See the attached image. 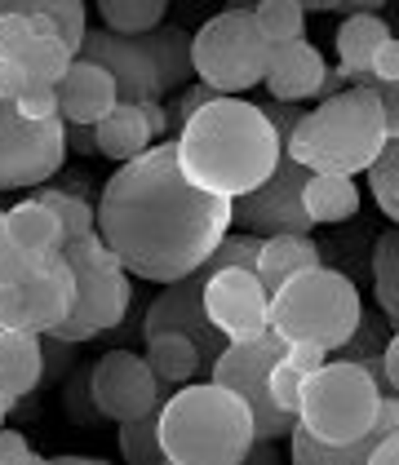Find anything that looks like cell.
Here are the masks:
<instances>
[{"label": "cell", "instance_id": "38", "mask_svg": "<svg viewBox=\"0 0 399 465\" xmlns=\"http://www.w3.org/2000/svg\"><path fill=\"white\" fill-rule=\"evenodd\" d=\"M14 111H18L23 120H58V89L27 84V89L14 98Z\"/></svg>", "mask_w": 399, "mask_h": 465}, {"label": "cell", "instance_id": "25", "mask_svg": "<svg viewBox=\"0 0 399 465\" xmlns=\"http://www.w3.org/2000/svg\"><path fill=\"white\" fill-rule=\"evenodd\" d=\"M89 134H94V151L107 155V160H120V164L138 160L143 151L155 146L151 134H146V120L138 115V107H115L111 115H103Z\"/></svg>", "mask_w": 399, "mask_h": 465}, {"label": "cell", "instance_id": "48", "mask_svg": "<svg viewBox=\"0 0 399 465\" xmlns=\"http://www.w3.org/2000/svg\"><path fill=\"white\" fill-rule=\"evenodd\" d=\"M45 465H107L98 457H45Z\"/></svg>", "mask_w": 399, "mask_h": 465}, {"label": "cell", "instance_id": "32", "mask_svg": "<svg viewBox=\"0 0 399 465\" xmlns=\"http://www.w3.org/2000/svg\"><path fill=\"white\" fill-rule=\"evenodd\" d=\"M382 315H373V311H360V323H355V332H351V341L342 346V359L346 363H360L373 372V381H377V359H382V346L395 337L391 328H382Z\"/></svg>", "mask_w": 399, "mask_h": 465}, {"label": "cell", "instance_id": "36", "mask_svg": "<svg viewBox=\"0 0 399 465\" xmlns=\"http://www.w3.org/2000/svg\"><path fill=\"white\" fill-rule=\"evenodd\" d=\"M63 412L72 417L75 426H98V408H94V394H89V363H80L67 372L63 381Z\"/></svg>", "mask_w": 399, "mask_h": 465}, {"label": "cell", "instance_id": "41", "mask_svg": "<svg viewBox=\"0 0 399 465\" xmlns=\"http://www.w3.org/2000/svg\"><path fill=\"white\" fill-rule=\"evenodd\" d=\"M280 359H284L289 368H297L302 377H315V372L328 363L324 351H315V346H306V341H284V355Z\"/></svg>", "mask_w": 399, "mask_h": 465}, {"label": "cell", "instance_id": "2", "mask_svg": "<svg viewBox=\"0 0 399 465\" xmlns=\"http://www.w3.org/2000/svg\"><path fill=\"white\" fill-rule=\"evenodd\" d=\"M178 169L204 195L244 200L280 164V134L249 98H218L178 129Z\"/></svg>", "mask_w": 399, "mask_h": 465}, {"label": "cell", "instance_id": "26", "mask_svg": "<svg viewBox=\"0 0 399 465\" xmlns=\"http://www.w3.org/2000/svg\"><path fill=\"white\" fill-rule=\"evenodd\" d=\"M382 443V434H364L360 443H320L311 439L302 426L289 430V452H293V465H368V452Z\"/></svg>", "mask_w": 399, "mask_h": 465}, {"label": "cell", "instance_id": "6", "mask_svg": "<svg viewBox=\"0 0 399 465\" xmlns=\"http://www.w3.org/2000/svg\"><path fill=\"white\" fill-rule=\"evenodd\" d=\"M360 284L337 266H311L293 275L266 302V328L280 341H306L315 351H342L360 323Z\"/></svg>", "mask_w": 399, "mask_h": 465}, {"label": "cell", "instance_id": "10", "mask_svg": "<svg viewBox=\"0 0 399 465\" xmlns=\"http://www.w3.org/2000/svg\"><path fill=\"white\" fill-rule=\"evenodd\" d=\"M280 355H284V341L266 328L254 341H231V346L214 359V368H209V381L222 386L226 394H235V399L249 408V417H254V443L289 439V430L297 426L293 417H284V412L271 403V394H266V372H271V363Z\"/></svg>", "mask_w": 399, "mask_h": 465}, {"label": "cell", "instance_id": "16", "mask_svg": "<svg viewBox=\"0 0 399 465\" xmlns=\"http://www.w3.org/2000/svg\"><path fill=\"white\" fill-rule=\"evenodd\" d=\"M266 288L254 271H214L204 280V320L222 341H254L266 332Z\"/></svg>", "mask_w": 399, "mask_h": 465}, {"label": "cell", "instance_id": "9", "mask_svg": "<svg viewBox=\"0 0 399 465\" xmlns=\"http://www.w3.org/2000/svg\"><path fill=\"white\" fill-rule=\"evenodd\" d=\"M377 381L373 372L346 359H328L315 377H306L297 399V426L320 443H360L377 417Z\"/></svg>", "mask_w": 399, "mask_h": 465}, {"label": "cell", "instance_id": "42", "mask_svg": "<svg viewBox=\"0 0 399 465\" xmlns=\"http://www.w3.org/2000/svg\"><path fill=\"white\" fill-rule=\"evenodd\" d=\"M368 75L377 80V84H399V40L391 36L377 54H373V63H368Z\"/></svg>", "mask_w": 399, "mask_h": 465}, {"label": "cell", "instance_id": "20", "mask_svg": "<svg viewBox=\"0 0 399 465\" xmlns=\"http://www.w3.org/2000/svg\"><path fill=\"white\" fill-rule=\"evenodd\" d=\"M311 266H324L320 262V244L311 235H271V240L257 244L254 275H257V284L266 288V297H271V292H280V288L289 284L293 275H302Z\"/></svg>", "mask_w": 399, "mask_h": 465}, {"label": "cell", "instance_id": "5", "mask_svg": "<svg viewBox=\"0 0 399 465\" xmlns=\"http://www.w3.org/2000/svg\"><path fill=\"white\" fill-rule=\"evenodd\" d=\"M80 63H94L111 75L120 107L160 103L165 94H182L191 80V32L178 23H160L146 36H111L89 23L85 45L75 54Z\"/></svg>", "mask_w": 399, "mask_h": 465}, {"label": "cell", "instance_id": "37", "mask_svg": "<svg viewBox=\"0 0 399 465\" xmlns=\"http://www.w3.org/2000/svg\"><path fill=\"white\" fill-rule=\"evenodd\" d=\"M302 386H306V377H302L297 368H289L284 359H275V363H271V372H266V394H271V403H275L284 417H293V421H297V399H302Z\"/></svg>", "mask_w": 399, "mask_h": 465}, {"label": "cell", "instance_id": "30", "mask_svg": "<svg viewBox=\"0 0 399 465\" xmlns=\"http://www.w3.org/2000/svg\"><path fill=\"white\" fill-rule=\"evenodd\" d=\"M254 23L271 49L289 45V40H306V5L302 0H262L254 5Z\"/></svg>", "mask_w": 399, "mask_h": 465}, {"label": "cell", "instance_id": "28", "mask_svg": "<svg viewBox=\"0 0 399 465\" xmlns=\"http://www.w3.org/2000/svg\"><path fill=\"white\" fill-rule=\"evenodd\" d=\"M103 14V32L111 36H146L165 23L169 5L165 0H98Z\"/></svg>", "mask_w": 399, "mask_h": 465}, {"label": "cell", "instance_id": "13", "mask_svg": "<svg viewBox=\"0 0 399 465\" xmlns=\"http://www.w3.org/2000/svg\"><path fill=\"white\" fill-rule=\"evenodd\" d=\"M306 169L293 164L280 146V164L271 169V178L244 200L231 204V226H240L254 240H271V235H311V222L302 213V186H306Z\"/></svg>", "mask_w": 399, "mask_h": 465}, {"label": "cell", "instance_id": "46", "mask_svg": "<svg viewBox=\"0 0 399 465\" xmlns=\"http://www.w3.org/2000/svg\"><path fill=\"white\" fill-rule=\"evenodd\" d=\"M94 155V134L80 129V124H67V155Z\"/></svg>", "mask_w": 399, "mask_h": 465}, {"label": "cell", "instance_id": "44", "mask_svg": "<svg viewBox=\"0 0 399 465\" xmlns=\"http://www.w3.org/2000/svg\"><path fill=\"white\" fill-rule=\"evenodd\" d=\"M27 84H32V80L23 75V67H18L14 58H0V103H14Z\"/></svg>", "mask_w": 399, "mask_h": 465}, {"label": "cell", "instance_id": "29", "mask_svg": "<svg viewBox=\"0 0 399 465\" xmlns=\"http://www.w3.org/2000/svg\"><path fill=\"white\" fill-rule=\"evenodd\" d=\"M373 284H377L382 320L395 332L399 323V235L395 231H382L377 244H373Z\"/></svg>", "mask_w": 399, "mask_h": 465}, {"label": "cell", "instance_id": "34", "mask_svg": "<svg viewBox=\"0 0 399 465\" xmlns=\"http://www.w3.org/2000/svg\"><path fill=\"white\" fill-rule=\"evenodd\" d=\"M120 457H125V465H160L165 461V457H160V439H155V412L120 426Z\"/></svg>", "mask_w": 399, "mask_h": 465}, {"label": "cell", "instance_id": "49", "mask_svg": "<svg viewBox=\"0 0 399 465\" xmlns=\"http://www.w3.org/2000/svg\"><path fill=\"white\" fill-rule=\"evenodd\" d=\"M9 412H14V403H9V399L0 394V430H5V417H9Z\"/></svg>", "mask_w": 399, "mask_h": 465}, {"label": "cell", "instance_id": "24", "mask_svg": "<svg viewBox=\"0 0 399 465\" xmlns=\"http://www.w3.org/2000/svg\"><path fill=\"white\" fill-rule=\"evenodd\" d=\"M302 213L311 226H337L346 217L360 213V186L355 178H328V173H311L302 186Z\"/></svg>", "mask_w": 399, "mask_h": 465}, {"label": "cell", "instance_id": "7", "mask_svg": "<svg viewBox=\"0 0 399 465\" xmlns=\"http://www.w3.org/2000/svg\"><path fill=\"white\" fill-rule=\"evenodd\" d=\"M63 262H67V271H72V280H75V306L49 337L54 341H67V346H80V341H89L98 332L125 328L129 302H134V280L125 275V266L98 240V231L85 235V240L63 244Z\"/></svg>", "mask_w": 399, "mask_h": 465}, {"label": "cell", "instance_id": "17", "mask_svg": "<svg viewBox=\"0 0 399 465\" xmlns=\"http://www.w3.org/2000/svg\"><path fill=\"white\" fill-rule=\"evenodd\" d=\"M324 72H328L324 54H320L311 40H289V45H275V49H271L262 84H266L271 103L302 107V103H320Z\"/></svg>", "mask_w": 399, "mask_h": 465}, {"label": "cell", "instance_id": "27", "mask_svg": "<svg viewBox=\"0 0 399 465\" xmlns=\"http://www.w3.org/2000/svg\"><path fill=\"white\" fill-rule=\"evenodd\" d=\"M14 63L23 67V75H27L32 84H49V89H58V80L67 75V67L75 63V54L63 45V40H54V36H32L18 54H14Z\"/></svg>", "mask_w": 399, "mask_h": 465}, {"label": "cell", "instance_id": "50", "mask_svg": "<svg viewBox=\"0 0 399 465\" xmlns=\"http://www.w3.org/2000/svg\"><path fill=\"white\" fill-rule=\"evenodd\" d=\"M160 465H169V461H160Z\"/></svg>", "mask_w": 399, "mask_h": 465}, {"label": "cell", "instance_id": "33", "mask_svg": "<svg viewBox=\"0 0 399 465\" xmlns=\"http://www.w3.org/2000/svg\"><path fill=\"white\" fill-rule=\"evenodd\" d=\"M368 173V186H373V200L386 222H399V143H386L382 155L364 169Z\"/></svg>", "mask_w": 399, "mask_h": 465}, {"label": "cell", "instance_id": "23", "mask_svg": "<svg viewBox=\"0 0 399 465\" xmlns=\"http://www.w3.org/2000/svg\"><path fill=\"white\" fill-rule=\"evenodd\" d=\"M32 391H40V337L0 332V394L18 403Z\"/></svg>", "mask_w": 399, "mask_h": 465}, {"label": "cell", "instance_id": "31", "mask_svg": "<svg viewBox=\"0 0 399 465\" xmlns=\"http://www.w3.org/2000/svg\"><path fill=\"white\" fill-rule=\"evenodd\" d=\"M27 200H36L40 209H49V213L58 217V226H63V244L94 235V204H89V200L67 195V191H58V186H36Z\"/></svg>", "mask_w": 399, "mask_h": 465}, {"label": "cell", "instance_id": "22", "mask_svg": "<svg viewBox=\"0 0 399 465\" xmlns=\"http://www.w3.org/2000/svg\"><path fill=\"white\" fill-rule=\"evenodd\" d=\"M5 235H9L14 249L27 252V257H54V252H63V226H58V217L49 213V209H40L36 200H23V204H14L5 213Z\"/></svg>", "mask_w": 399, "mask_h": 465}, {"label": "cell", "instance_id": "11", "mask_svg": "<svg viewBox=\"0 0 399 465\" xmlns=\"http://www.w3.org/2000/svg\"><path fill=\"white\" fill-rule=\"evenodd\" d=\"M67 164L63 120H23L14 103H0V191L49 186Z\"/></svg>", "mask_w": 399, "mask_h": 465}, {"label": "cell", "instance_id": "3", "mask_svg": "<svg viewBox=\"0 0 399 465\" xmlns=\"http://www.w3.org/2000/svg\"><path fill=\"white\" fill-rule=\"evenodd\" d=\"M386 143H399L386 129V115L373 94L364 89H342L337 98H324L293 124L284 155L302 164L306 173H328V178H355L364 173Z\"/></svg>", "mask_w": 399, "mask_h": 465}, {"label": "cell", "instance_id": "43", "mask_svg": "<svg viewBox=\"0 0 399 465\" xmlns=\"http://www.w3.org/2000/svg\"><path fill=\"white\" fill-rule=\"evenodd\" d=\"M218 98H222L218 89H209V84H200V80H195V84H186V89H182V98H178V129L195 115V111H204L209 103H218ZM178 129H174V134H178Z\"/></svg>", "mask_w": 399, "mask_h": 465}, {"label": "cell", "instance_id": "19", "mask_svg": "<svg viewBox=\"0 0 399 465\" xmlns=\"http://www.w3.org/2000/svg\"><path fill=\"white\" fill-rule=\"evenodd\" d=\"M386 40H391V23H382L377 9H368V5H346V9H342V23H337V32H333V49H337V72L346 80V89H351L360 75H368L373 54H377Z\"/></svg>", "mask_w": 399, "mask_h": 465}, {"label": "cell", "instance_id": "4", "mask_svg": "<svg viewBox=\"0 0 399 465\" xmlns=\"http://www.w3.org/2000/svg\"><path fill=\"white\" fill-rule=\"evenodd\" d=\"M155 439L169 465H240L254 448V417L222 386L191 381L160 403Z\"/></svg>", "mask_w": 399, "mask_h": 465}, {"label": "cell", "instance_id": "45", "mask_svg": "<svg viewBox=\"0 0 399 465\" xmlns=\"http://www.w3.org/2000/svg\"><path fill=\"white\" fill-rule=\"evenodd\" d=\"M368 465H399V434L382 439V443L368 452Z\"/></svg>", "mask_w": 399, "mask_h": 465}, {"label": "cell", "instance_id": "39", "mask_svg": "<svg viewBox=\"0 0 399 465\" xmlns=\"http://www.w3.org/2000/svg\"><path fill=\"white\" fill-rule=\"evenodd\" d=\"M72 363H75V346H67V341H54V337H40V381L63 377Z\"/></svg>", "mask_w": 399, "mask_h": 465}, {"label": "cell", "instance_id": "18", "mask_svg": "<svg viewBox=\"0 0 399 465\" xmlns=\"http://www.w3.org/2000/svg\"><path fill=\"white\" fill-rule=\"evenodd\" d=\"M120 107L115 103V84H111V75L103 67H94V63H80L75 58L67 75L58 80V120L63 124H80V129H94L103 115Z\"/></svg>", "mask_w": 399, "mask_h": 465}, {"label": "cell", "instance_id": "21", "mask_svg": "<svg viewBox=\"0 0 399 465\" xmlns=\"http://www.w3.org/2000/svg\"><path fill=\"white\" fill-rule=\"evenodd\" d=\"M143 363L151 368V377H155L160 403L200 377V355H195V346H191L186 337H178V332L151 337V341H146V351H143Z\"/></svg>", "mask_w": 399, "mask_h": 465}, {"label": "cell", "instance_id": "40", "mask_svg": "<svg viewBox=\"0 0 399 465\" xmlns=\"http://www.w3.org/2000/svg\"><path fill=\"white\" fill-rule=\"evenodd\" d=\"M0 465H45V457L27 443V434L0 430Z\"/></svg>", "mask_w": 399, "mask_h": 465}, {"label": "cell", "instance_id": "35", "mask_svg": "<svg viewBox=\"0 0 399 465\" xmlns=\"http://www.w3.org/2000/svg\"><path fill=\"white\" fill-rule=\"evenodd\" d=\"M257 244H262V240L244 235V231H226L222 244L209 252V262H204L200 271H204V275H214V271H254Z\"/></svg>", "mask_w": 399, "mask_h": 465}, {"label": "cell", "instance_id": "8", "mask_svg": "<svg viewBox=\"0 0 399 465\" xmlns=\"http://www.w3.org/2000/svg\"><path fill=\"white\" fill-rule=\"evenodd\" d=\"M271 45L254 23V5H226L200 32H191V75L222 98H240L262 84Z\"/></svg>", "mask_w": 399, "mask_h": 465}, {"label": "cell", "instance_id": "15", "mask_svg": "<svg viewBox=\"0 0 399 465\" xmlns=\"http://www.w3.org/2000/svg\"><path fill=\"white\" fill-rule=\"evenodd\" d=\"M204 280H209V275L195 271V275H186L178 284L160 288V297L146 306V315H143V341L165 337V332H178V337H186V341L195 346L200 372L209 377V368H214V359L226 351V341L214 332V323L204 320Z\"/></svg>", "mask_w": 399, "mask_h": 465}, {"label": "cell", "instance_id": "12", "mask_svg": "<svg viewBox=\"0 0 399 465\" xmlns=\"http://www.w3.org/2000/svg\"><path fill=\"white\" fill-rule=\"evenodd\" d=\"M75 306V280L63 252L45 257L36 271L18 284L0 288V332H32L49 337Z\"/></svg>", "mask_w": 399, "mask_h": 465}, {"label": "cell", "instance_id": "47", "mask_svg": "<svg viewBox=\"0 0 399 465\" xmlns=\"http://www.w3.org/2000/svg\"><path fill=\"white\" fill-rule=\"evenodd\" d=\"M240 465H275V443H254Z\"/></svg>", "mask_w": 399, "mask_h": 465}, {"label": "cell", "instance_id": "1", "mask_svg": "<svg viewBox=\"0 0 399 465\" xmlns=\"http://www.w3.org/2000/svg\"><path fill=\"white\" fill-rule=\"evenodd\" d=\"M94 231L125 275L178 284L209 262L231 231V204L195 191L178 169V146L155 143L107 178Z\"/></svg>", "mask_w": 399, "mask_h": 465}, {"label": "cell", "instance_id": "14", "mask_svg": "<svg viewBox=\"0 0 399 465\" xmlns=\"http://www.w3.org/2000/svg\"><path fill=\"white\" fill-rule=\"evenodd\" d=\"M89 394H94L98 417L115 426L160 412V391H155L151 368L143 363V355L125 346H111L98 363H89Z\"/></svg>", "mask_w": 399, "mask_h": 465}]
</instances>
